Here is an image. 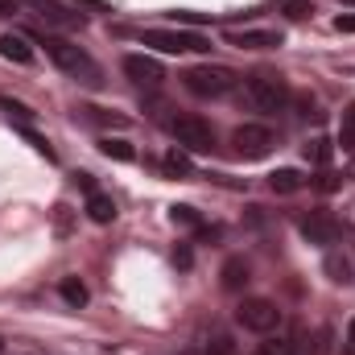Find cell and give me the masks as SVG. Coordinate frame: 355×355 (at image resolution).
<instances>
[{
    "instance_id": "obj_1",
    "label": "cell",
    "mask_w": 355,
    "mask_h": 355,
    "mask_svg": "<svg viewBox=\"0 0 355 355\" xmlns=\"http://www.w3.org/2000/svg\"><path fill=\"white\" fill-rule=\"evenodd\" d=\"M46 54H50V62L58 67V71H67V75H75L79 83H87V87H99V67H95V58H91L83 46H75V42H67V37H54V33H46Z\"/></svg>"
},
{
    "instance_id": "obj_2",
    "label": "cell",
    "mask_w": 355,
    "mask_h": 355,
    "mask_svg": "<svg viewBox=\"0 0 355 355\" xmlns=\"http://www.w3.org/2000/svg\"><path fill=\"white\" fill-rule=\"evenodd\" d=\"M244 95H248V103L257 107V112H281L285 103H289V83L281 79V75H252L248 83H244Z\"/></svg>"
},
{
    "instance_id": "obj_3",
    "label": "cell",
    "mask_w": 355,
    "mask_h": 355,
    "mask_svg": "<svg viewBox=\"0 0 355 355\" xmlns=\"http://www.w3.org/2000/svg\"><path fill=\"white\" fill-rule=\"evenodd\" d=\"M182 83H186L190 95H198V99H219V95H227V91L236 87V75L227 67H190L182 75Z\"/></svg>"
},
{
    "instance_id": "obj_4",
    "label": "cell",
    "mask_w": 355,
    "mask_h": 355,
    "mask_svg": "<svg viewBox=\"0 0 355 355\" xmlns=\"http://www.w3.org/2000/svg\"><path fill=\"white\" fill-rule=\"evenodd\" d=\"M236 322L252 335H272L281 327V306L268 302V297H244L240 310H236Z\"/></svg>"
},
{
    "instance_id": "obj_5",
    "label": "cell",
    "mask_w": 355,
    "mask_h": 355,
    "mask_svg": "<svg viewBox=\"0 0 355 355\" xmlns=\"http://www.w3.org/2000/svg\"><path fill=\"white\" fill-rule=\"evenodd\" d=\"M141 42L153 46V50H162V54H186V50L202 54V50H211V42L202 33H190V29H145Z\"/></svg>"
},
{
    "instance_id": "obj_6",
    "label": "cell",
    "mask_w": 355,
    "mask_h": 355,
    "mask_svg": "<svg viewBox=\"0 0 355 355\" xmlns=\"http://www.w3.org/2000/svg\"><path fill=\"white\" fill-rule=\"evenodd\" d=\"M232 145H236V153H240V157L257 162V157H268V153H272L277 132H272L268 124H240V128L232 132Z\"/></svg>"
},
{
    "instance_id": "obj_7",
    "label": "cell",
    "mask_w": 355,
    "mask_h": 355,
    "mask_svg": "<svg viewBox=\"0 0 355 355\" xmlns=\"http://www.w3.org/2000/svg\"><path fill=\"white\" fill-rule=\"evenodd\" d=\"M174 137H178V145L190 149V153H211V149H215V128H211V120H202V116H178Z\"/></svg>"
},
{
    "instance_id": "obj_8",
    "label": "cell",
    "mask_w": 355,
    "mask_h": 355,
    "mask_svg": "<svg viewBox=\"0 0 355 355\" xmlns=\"http://www.w3.org/2000/svg\"><path fill=\"white\" fill-rule=\"evenodd\" d=\"M297 232H302L310 244H339V236H343L339 219L327 215V211H310V215H302V219H297Z\"/></svg>"
},
{
    "instance_id": "obj_9",
    "label": "cell",
    "mask_w": 355,
    "mask_h": 355,
    "mask_svg": "<svg viewBox=\"0 0 355 355\" xmlns=\"http://www.w3.org/2000/svg\"><path fill=\"white\" fill-rule=\"evenodd\" d=\"M124 75H128L137 87H162V79H166L162 62L149 58V54H128V58H124Z\"/></svg>"
},
{
    "instance_id": "obj_10",
    "label": "cell",
    "mask_w": 355,
    "mask_h": 355,
    "mask_svg": "<svg viewBox=\"0 0 355 355\" xmlns=\"http://www.w3.org/2000/svg\"><path fill=\"white\" fill-rule=\"evenodd\" d=\"M223 37H227V46H240V50H277L281 46V29H227Z\"/></svg>"
},
{
    "instance_id": "obj_11",
    "label": "cell",
    "mask_w": 355,
    "mask_h": 355,
    "mask_svg": "<svg viewBox=\"0 0 355 355\" xmlns=\"http://www.w3.org/2000/svg\"><path fill=\"white\" fill-rule=\"evenodd\" d=\"M29 4H33V12H37L46 25H58V29H83V17L71 12V8L58 4V0H29Z\"/></svg>"
},
{
    "instance_id": "obj_12",
    "label": "cell",
    "mask_w": 355,
    "mask_h": 355,
    "mask_svg": "<svg viewBox=\"0 0 355 355\" xmlns=\"http://www.w3.org/2000/svg\"><path fill=\"white\" fill-rule=\"evenodd\" d=\"M0 58H8V62H17V67H29V62H33L29 37H21V33H0Z\"/></svg>"
},
{
    "instance_id": "obj_13",
    "label": "cell",
    "mask_w": 355,
    "mask_h": 355,
    "mask_svg": "<svg viewBox=\"0 0 355 355\" xmlns=\"http://www.w3.org/2000/svg\"><path fill=\"white\" fill-rule=\"evenodd\" d=\"M306 186V174L302 170H272L268 174V190L272 194H297Z\"/></svg>"
},
{
    "instance_id": "obj_14",
    "label": "cell",
    "mask_w": 355,
    "mask_h": 355,
    "mask_svg": "<svg viewBox=\"0 0 355 355\" xmlns=\"http://www.w3.org/2000/svg\"><path fill=\"white\" fill-rule=\"evenodd\" d=\"M219 277H223V289H227V293H236V289H244V285H248V265H244L240 257H232V261H223Z\"/></svg>"
},
{
    "instance_id": "obj_15",
    "label": "cell",
    "mask_w": 355,
    "mask_h": 355,
    "mask_svg": "<svg viewBox=\"0 0 355 355\" xmlns=\"http://www.w3.org/2000/svg\"><path fill=\"white\" fill-rule=\"evenodd\" d=\"M87 219L91 223H112V219H116V202H112L107 194H99V190L87 194Z\"/></svg>"
},
{
    "instance_id": "obj_16",
    "label": "cell",
    "mask_w": 355,
    "mask_h": 355,
    "mask_svg": "<svg viewBox=\"0 0 355 355\" xmlns=\"http://www.w3.org/2000/svg\"><path fill=\"white\" fill-rule=\"evenodd\" d=\"M99 153L112 157V162H137V149H132L128 141H120V137H103V141H99Z\"/></svg>"
},
{
    "instance_id": "obj_17",
    "label": "cell",
    "mask_w": 355,
    "mask_h": 355,
    "mask_svg": "<svg viewBox=\"0 0 355 355\" xmlns=\"http://www.w3.org/2000/svg\"><path fill=\"white\" fill-rule=\"evenodd\" d=\"M58 293H62L67 306H87V285H83L79 277H62V281H58Z\"/></svg>"
},
{
    "instance_id": "obj_18",
    "label": "cell",
    "mask_w": 355,
    "mask_h": 355,
    "mask_svg": "<svg viewBox=\"0 0 355 355\" xmlns=\"http://www.w3.org/2000/svg\"><path fill=\"white\" fill-rule=\"evenodd\" d=\"M322 268H327V277H331L335 285H347V281H352V265H347V257H339V252H331V257L322 261Z\"/></svg>"
},
{
    "instance_id": "obj_19",
    "label": "cell",
    "mask_w": 355,
    "mask_h": 355,
    "mask_svg": "<svg viewBox=\"0 0 355 355\" xmlns=\"http://www.w3.org/2000/svg\"><path fill=\"white\" fill-rule=\"evenodd\" d=\"M339 145H343L347 153L355 149V99L343 107V120H339Z\"/></svg>"
},
{
    "instance_id": "obj_20",
    "label": "cell",
    "mask_w": 355,
    "mask_h": 355,
    "mask_svg": "<svg viewBox=\"0 0 355 355\" xmlns=\"http://www.w3.org/2000/svg\"><path fill=\"white\" fill-rule=\"evenodd\" d=\"M202 355H240V343H236L232 335H211L207 347H202Z\"/></svg>"
},
{
    "instance_id": "obj_21",
    "label": "cell",
    "mask_w": 355,
    "mask_h": 355,
    "mask_svg": "<svg viewBox=\"0 0 355 355\" xmlns=\"http://www.w3.org/2000/svg\"><path fill=\"white\" fill-rule=\"evenodd\" d=\"M162 166H166V174H174V178H190V170H194V166H190V157H186L182 149H170Z\"/></svg>"
},
{
    "instance_id": "obj_22",
    "label": "cell",
    "mask_w": 355,
    "mask_h": 355,
    "mask_svg": "<svg viewBox=\"0 0 355 355\" xmlns=\"http://www.w3.org/2000/svg\"><path fill=\"white\" fill-rule=\"evenodd\" d=\"M252 355H293V343L289 339H281V335H268L265 343H257Z\"/></svg>"
},
{
    "instance_id": "obj_23",
    "label": "cell",
    "mask_w": 355,
    "mask_h": 355,
    "mask_svg": "<svg viewBox=\"0 0 355 355\" xmlns=\"http://www.w3.org/2000/svg\"><path fill=\"white\" fill-rule=\"evenodd\" d=\"M0 107L8 112V120H17V124H25V128L33 124V112H29L25 103H17V99H8V95H0Z\"/></svg>"
},
{
    "instance_id": "obj_24",
    "label": "cell",
    "mask_w": 355,
    "mask_h": 355,
    "mask_svg": "<svg viewBox=\"0 0 355 355\" xmlns=\"http://www.w3.org/2000/svg\"><path fill=\"white\" fill-rule=\"evenodd\" d=\"M306 162L327 166V162H331V141H327V137H314V141L306 145Z\"/></svg>"
},
{
    "instance_id": "obj_25",
    "label": "cell",
    "mask_w": 355,
    "mask_h": 355,
    "mask_svg": "<svg viewBox=\"0 0 355 355\" xmlns=\"http://www.w3.org/2000/svg\"><path fill=\"white\" fill-rule=\"evenodd\" d=\"M170 219L182 223V227H202V215H198L194 207H174V211H170Z\"/></svg>"
},
{
    "instance_id": "obj_26",
    "label": "cell",
    "mask_w": 355,
    "mask_h": 355,
    "mask_svg": "<svg viewBox=\"0 0 355 355\" xmlns=\"http://www.w3.org/2000/svg\"><path fill=\"white\" fill-rule=\"evenodd\" d=\"M83 112H87L91 120H99V124H112V128H124V124H128L120 112H103V107H83Z\"/></svg>"
},
{
    "instance_id": "obj_27",
    "label": "cell",
    "mask_w": 355,
    "mask_h": 355,
    "mask_svg": "<svg viewBox=\"0 0 355 355\" xmlns=\"http://www.w3.org/2000/svg\"><path fill=\"white\" fill-rule=\"evenodd\" d=\"M310 12H314L310 0H285V17H289V21H302V17H310Z\"/></svg>"
},
{
    "instance_id": "obj_28",
    "label": "cell",
    "mask_w": 355,
    "mask_h": 355,
    "mask_svg": "<svg viewBox=\"0 0 355 355\" xmlns=\"http://www.w3.org/2000/svg\"><path fill=\"white\" fill-rule=\"evenodd\" d=\"M174 21L178 25H207L211 17H207V12H190V8H182V12H174Z\"/></svg>"
},
{
    "instance_id": "obj_29",
    "label": "cell",
    "mask_w": 355,
    "mask_h": 355,
    "mask_svg": "<svg viewBox=\"0 0 355 355\" xmlns=\"http://www.w3.org/2000/svg\"><path fill=\"white\" fill-rule=\"evenodd\" d=\"M79 8H91V12H112V4L107 0H75Z\"/></svg>"
},
{
    "instance_id": "obj_30",
    "label": "cell",
    "mask_w": 355,
    "mask_h": 355,
    "mask_svg": "<svg viewBox=\"0 0 355 355\" xmlns=\"http://www.w3.org/2000/svg\"><path fill=\"white\" fill-rule=\"evenodd\" d=\"M335 29H339V33H355V12H347V17H335Z\"/></svg>"
},
{
    "instance_id": "obj_31",
    "label": "cell",
    "mask_w": 355,
    "mask_h": 355,
    "mask_svg": "<svg viewBox=\"0 0 355 355\" xmlns=\"http://www.w3.org/2000/svg\"><path fill=\"white\" fill-rule=\"evenodd\" d=\"M54 223H58V232H67V227H71V215H67V207H54Z\"/></svg>"
},
{
    "instance_id": "obj_32",
    "label": "cell",
    "mask_w": 355,
    "mask_h": 355,
    "mask_svg": "<svg viewBox=\"0 0 355 355\" xmlns=\"http://www.w3.org/2000/svg\"><path fill=\"white\" fill-rule=\"evenodd\" d=\"M190 261H194V257H190V248H178V252H174V265L178 268H190Z\"/></svg>"
},
{
    "instance_id": "obj_33",
    "label": "cell",
    "mask_w": 355,
    "mask_h": 355,
    "mask_svg": "<svg viewBox=\"0 0 355 355\" xmlns=\"http://www.w3.org/2000/svg\"><path fill=\"white\" fill-rule=\"evenodd\" d=\"M75 182H79L87 194H95V178H91V174H75Z\"/></svg>"
},
{
    "instance_id": "obj_34",
    "label": "cell",
    "mask_w": 355,
    "mask_h": 355,
    "mask_svg": "<svg viewBox=\"0 0 355 355\" xmlns=\"http://www.w3.org/2000/svg\"><path fill=\"white\" fill-rule=\"evenodd\" d=\"M8 12H17V0H0V17H8Z\"/></svg>"
},
{
    "instance_id": "obj_35",
    "label": "cell",
    "mask_w": 355,
    "mask_h": 355,
    "mask_svg": "<svg viewBox=\"0 0 355 355\" xmlns=\"http://www.w3.org/2000/svg\"><path fill=\"white\" fill-rule=\"evenodd\" d=\"M347 343H352V352H355V318L347 322Z\"/></svg>"
},
{
    "instance_id": "obj_36",
    "label": "cell",
    "mask_w": 355,
    "mask_h": 355,
    "mask_svg": "<svg viewBox=\"0 0 355 355\" xmlns=\"http://www.w3.org/2000/svg\"><path fill=\"white\" fill-rule=\"evenodd\" d=\"M178 355H198V352H178Z\"/></svg>"
},
{
    "instance_id": "obj_37",
    "label": "cell",
    "mask_w": 355,
    "mask_h": 355,
    "mask_svg": "<svg viewBox=\"0 0 355 355\" xmlns=\"http://www.w3.org/2000/svg\"><path fill=\"white\" fill-rule=\"evenodd\" d=\"M343 4H355V0H343Z\"/></svg>"
},
{
    "instance_id": "obj_38",
    "label": "cell",
    "mask_w": 355,
    "mask_h": 355,
    "mask_svg": "<svg viewBox=\"0 0 355 355\" xmlns=\"http://www.w3.org/2000/svg\"><path fill=\"white\" fill-rule=\"evenodd\" d=\"M0 352H4V343H0Z\"/></svg>"
}]
</instances>
